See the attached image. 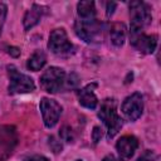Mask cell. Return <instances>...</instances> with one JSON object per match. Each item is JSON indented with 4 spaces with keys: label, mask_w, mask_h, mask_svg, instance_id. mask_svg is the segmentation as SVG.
I'll list each match as a JSON object with an SVG mask.
<instances>
[{
    "label": "cell",
    "mask_w": 161,
    "mask_h": 161,
    "mask_svg": "<svg viewBox=\"0 0 161 161\" xmlns=\"http://www.w3.org/2000/svg\"><path fill=\"white\" fill-rule=\"evenodd\" d=\"M98 117L107 128V138H113L123 126V119L117 113V102L114 98H106L102 101Z\"/></svg>",
    "instance_id": "1"
},
{
    "label": "cell",
    "mask_w": 161,
    "mask_h": 161,
    "mask_svg": "<svg viewBox=\"0 0 161 161\" xmlns=\"http://www.w3.org/2000/svg\"><path fill=\"white\" fill-rule=\"evenodd\" d=\"M130 36L143 33V29L147 28L152 21L151 8L143 1H131L130 4Z\"/></svg>",
    "instance_id": "2"
},
{
    "label": "cell",
    "mask_w": 161,
    "mask_h": 161,
    "mask_svg": "<svg viewBox=\"0 0 161 161\" xmlns=\"http://www.w3.org/2000/svg\"><path fill=\"white\" fill-rule=\"evenodd\" d=\"M8 69V75H9V87H8V92L9 94H23V93H29L33 92L35 89V83L34 80L18 70V68L13 64L6 67Z\"/></svg>",
    "instance_id": "3"
},
{
    "label": "cell",
    "mask_w": 161,
    "mask_h": 161,
    "mask_svg": "<svg viewBox=\"0 0 161 161\" xmlns=\"http://www.w3.org/2000/svg\"><path fill=\"white\" fill-rule=\"evenodd\" d=\"M75 34L83 42L91 44L99 42L102 38V24L97 19L92 20H77L74 24Z\"/></svg>",
    "instance_id": "4"
},
{
    "label": "cell",
    "mask_w": 161,
    "mask_h": 161,
    "mask_svg": "<svg viewBox=\"0 0 161 161\" xmlns=\"http://www.w3.org/2000/svg\"><path fill=\"white\" fill-rule=\"evenodd\" d=\"M65 82V72L59 67H49L40 75V87L48 93L59 92Z\"/></svg>",
    "instance_id": "5"
},
{
    "label": "cell",
    "mask_w": 161,
    "mask_h": 161,
    "mask_svg": "<svg viewBox=\"0 0 161 161\" xmlns=\"http://www.w3.org/2000/svg\"><path fill=\"white\" fill-rule=\"evenodd\" d=\"M48 48L54 54L65 55L73 50V44L70 43L67 31L63 28H58L50 31L49 40H48Z\"/></svg>",
    "instance_id": "6"
},
{
    "label": "cell",
    "mask_w": 161,
    "mask_h": 161,
    "mask_svg": "<svg viewBox=\"0 0 161 161\" xmlns=\"http://www.w3.org/2000/svg\"><path fill=\"white\" fill-rule=\"evenodd\" d=\"M39 108H40V112H42L44 126L47 128L54 127L58 123L59 117L62 114V111H63L62 106L55 99H52V98H48V97H43L40 99Z\"/></svg>",
    "instance_id": "7"
},
{
    "label": "cell",
    "mask_w": 161,
    "mask_h": 161,
    "mask_svg": "<svg viewBox=\"0 0 161 161\" xmlns=\"http://www.w3.org/2000/svg\"><path fill=\"white\" fill-rule=\"evenodd\" d=\"M121 112L127 121H137L143 112V97L141 93L135 92L131 96L126 97L121 106Z\"/></svg>",
    "instance_id": "8"
},
{
    "label": "cell",
    "mask_w": 161,
    "mask_h": 161,
    "mask_svg": "<svg viewBox=\"0 0 161 161\" xmlns=\"http://www.w3.org/2000/svg\"><path fill=\"white\" fill-rule=\"evenodd\" d=\"M131 44L142 54H152L157 47V35L140 33L131 36Z\"/></svg>",
    "instance_id": "9"
},
{
    "label": "cell",
    "mask_w": 161,
    "mask_h": 161,
    "mask_svg": "<svg viewBox=\"0 0 161 161\" xmlns=\"http://www.w3.org/2000/svg\"><path fill=\"white\" fill-rule=\"evenodd\" d=\"M137 147H138V140L135 136L132 135L122 136L116 143L119 161H128L135 155Z\"/></svg>",
    "instance_id": "10"
},
{
    "label": "cell",
    "mask_w": 161,
    "mask_h": 161,
    "mask_svg": "<svg viewBox=\"0 0 161 161\" xmlns=\"http://www.w3.org/2000/svg\"><path fill=\"white\" fill-rule=\"evenodd\" d=\"M96 88H97V83H89L86 87H83L82 89L77 91V96H78V102L80 106L88 108V109H94L98 104V98L96 96Z\"/></svg>",
    "instance_id": "11"
},
{
    "label": "cell",
    "mask_w": 161,
    "mask_h": 161,
    "mask_svg": "<svg viewBox=\"0 0 161 161\" xmlns=\"http://www.w3.org/2000/svg\"><path fill=\"white\" fill-rule=\"evenodd\" d=\"M48 10L47 6L44 5H39V4H33L31 8L25 13L24 18H23V25H24V30L28 31L31 28H34L42 19V16L45 14V11Z\"/></svg>",
    "instance_id": "12"
},
{
    "label": "cell",
    "mask_w": 161,
    "mask_h": 161,
    "mask_svg": "<svg viewBox=\"0 0 161 161\" xmlns=\"http://www.w3.org/2000/svg\"><path fill=\"white\" fill-rule=\"evenodd\" d=\"M77 14L79 20H92L96 19V5L94 1L84 0L77 4Z\"/></svg>",
    "instance_id": "13"
},
{
    "label": "cell",
    "mask_w": 161,
    "mask_h": 161,
    "mask_svg": "<svg viewBox=\"0 0 161 161\" xmlns=\"http://www.w3.org/2000/svg\"><path fill=\"white\" fill-rule=\"evenodd\" d=\"M109 38L114 47H122L126 40V25L123 23H113L109 29Z\"/></svg>",
    "instance_id": "14"
},
{
    "label": "cell",
    "mask_w": 161,
    "mask_h": 161,
    "mask_svg": "<svg viewBox=\"0 0 161 161\" xmlns=\"http://www.w3.org/2000/svg\"><path fill=\"white\" fill-rule=\"evenodd\" d=\"M47 63V55L43 50H35L30 58L28 59L26 62V68L33 70V72H36V70H40Z\"/></svg>",
    "instance_id": "15"
},
{
    "label": "cell",
    "mask_w": 161,
    "mask_h": 161,
    "mask_svg": "<svg viewBox=\"0 0 161 161\" xmlns=\"http://www.w3.org/2000/svg\"><path fill=\"white\" fill-rule=\"evenodd\" d=\"M59 136H60V140L65 142H73L74 140V133L69 126H63L59 131Z\"/></svg>",
    "instance_id": "16"
},
{
    "label": "cell",
    "mask_w": 161,
    "mask_h": 161,
    "mask_svg": "<svg viewBox=\"0 0 161 161\" xmlns=\"http://www.w3.org/2000/svg\"><path fill=\"white\" fill-rule=\"evenodd\" d=\"M64 84H65L67 88H70V89L77 88L78 84H79V77H78L75 73H70V74L68 75V79H65Z\"/></svg>",
    "instance_id": "17"
},
{
    "label": "cell",
    "mask_w": 161,
    "mask_h": 161,
    "mask_svg": "<svg viewBox=\"0 0 161 161\" xmlns=\"http://www.w3.org/2000/svg\"><path fill=\"white\" fill-rule=\"evenodd\" d=\"M49 147L52 148V151L54 152V153H59V152H62V150H63V146H62V143H60V141H58L55 137H49Z\"/></svg>",
    "instance_id": "18"
},
{
    "label": "cell",
    "mask_w": 161,
    "mask_h": 161,
    "mask_svg": "<svg viewBox=\"0 0 161 161\" xmlns=\"http://www.w3.org/2000/svg\"><path fill=\"white\" fill-rule=\"evenodd\" d=\"M136 161H156V156H155L153 151L147 150V151H145Z\"/></svg>",
    "instance_id": "19"
},
{
    "label": "cell",
    "mask_w": 161,
    "mask_h": 161,
    "mask_svg": "<svg viewBox=\"0 0 161 161\" xmlns=\"http://www.w3.org/2000/svg\"><path fill=\"white\" fill-rule=\"evenodd\" d=\"M6 14H8V6L5 4L0 3V34H1L3 25H4L5 19H6Z\"/></svg>",
    "instance_id": "20"
},
{
    "label": "cell",
    "mask_w": 161,
    "mask_h": 161,
    "mask_svg": "<svg viewBox=\"0 0 161 161\" xmlns=\"http://www.w3.org/2000/svg\"><path fill=\"white\" fill-rule=\"evenodd\" d=\"M101 138H102V128L98 127V126L93 127V131H92V141H93V143H98L101 141Z\"/></svg>",
    "instance_id": "21"
},
{
    "label": "cell",
    "mask_w": 161,
    "mask_h": 161,
    "mask_svg": "<svg viewBox=\"0 0 161 161\" xmlns=\"http://www.w3.org/2000/svg\"><path fill=\"white\" fill-rule=\"evenodd\" d=\"M23 161H49V160L43 155H31V156H26Z\"/></svg>",
    "instance_id": "22"
},
{
    "label": "cell",
    "mask_w": 161,
    "mask_h": 161,
    "mask_svg": "<svg viewBox=\"0 0 161 161\" xmlns=\"http://www.w3.org/2000/svg\"><path fill=\"white\" fill-rule=\"evenodd\" d=\"M116 6H117V4H116V3H113V1L107 3V10H106V15H107L108 18H109V16L113 14V11H114Z\"/></svg>",
    "instance_id": "23"
},
{
    "label": "cell",
    "mask_w": 161,
    "mask_h": 161,
    "mask_svg": "<svg viewBox=\"0 0 161 161\" xmlns=\"http://www.w3.org/2000/svg\"><path fill=\"white\" fill-rule=\"evenodd\" d=\"M8 53H9L11 57L18 58V57L20 55V49L16 48V47H9V48H8Z\"/></svg>",
    "instance_id": "24"
},
{
    "label": "cell",
    "mask_w": 161,
    "mask_h": 161,
    "mask_svg": "<svg viewBox=\"0 0 161 161\" xmlns=\"http://www.w3.org/2000/svg\"><path fill=\"white\" fill-rule=\"evenodd\" d=\"M102 161H117V160H116L114 155H112V153H108V155H106V156L102 158Z\"/></svg>",
    "instance_id": "25"
},
{
    "label": "cell",
    "mask_w": 161,
    "mask_h": 161,
    "mask_svg": "<svg viewBox=\"0 0 161 161\" xmlns=\"http://www.w3.org/2000/svg\"><path fill=\"white\" fill-rule=\"evenodd\" d=\"M75 161H82V160H75Z\"/></svg>",
    "instance_id": "26"
}]
</instances>
